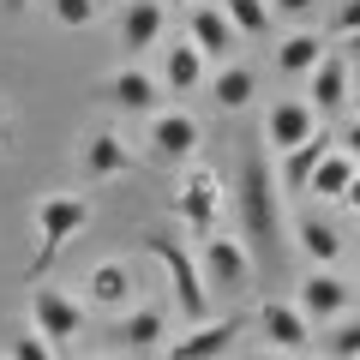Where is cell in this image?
I'll list each match as a JSON object with an SVG mask.
<instances>
[{"mask_svg":"<svg viewBox=\"0 0 360 360\" xmlns=\"http://www.w3.org/2000/svg\"><path fill=\"white\" fill-rule=\"evenodd\" d=\"M144 252L162 264L168 288H174V319L180 324H205L210 319V295H205V276H198L193 240H180V234H168V229H144Z\"/></svg>","mask_w":360,"mask_h":360,"instance_id":"6da1fadb","label":"cell"},{"mask_svg":"<svg viewBox=\"0 0 360 360\" xmlns=\"http://www.w3.org/2000/svg\"><path fill=\"white\" fill-rule=\"evenodd\" d=\"M90 222V193H42L30 205V229H37V252H30V276H49V264L66 252V246L84 234Z\"/></svg>","mask_w":360,"mask_h":360,"instance_id":"7a4b0ae2","label":"cell"},{"mask_svg":"<svg viewBox=\"0 0 360 360\" xmlns=\"http://www.w3.org/2000/svg\"><path fill=\"white\" fill-rule=\"evenodd\" d=\"M240 240H283L288 234V222H283V193H276V174H270V162H264V150H246V162H240Z\"/></svg>","mask_w":360,"mask_h":360,"instance_id":"3957f363","label":"cell"},{"mask_svg":"<svg viewBox=\"0 0 360 360\" xmlns=\"http://www.w3.org/2000/svg\"><path fill=\"white\" fill-rule=\"evenodd\" d=\"M222 217V180L210 162H186L180 168V186H174V222L186 229V240H210Z\"/></svg>","mask_w":360,"mask_h":360,"instance_id":"277c9868","label":"cell"},{"mask_svg":"<svg viewBox=\"0 0 360 360\" xmlns=\"http://www.w3.org/2000/svg\"><path fill=\"white\" fill-rule=\"evenodd\" d=\"M193 258H198V276H205V295H246L252 288V246L240 240V234H210V240H198L193 246Z\"/></svg>","mask_w":360,"mask_h":360,"instance_id":"5b68a950","label":"cell"},{"mask_svg":"<svg viewBox=\"0 0 360 360\" xmlns=\"http://www.w3.org/2000/svg\"><path fill=\"white\" fill-rule=\"evenodd\" d=\"M30 330H37L42 342H49L54 354L66 360V348L84 336V300H72L66 288L37 283V288H30Z\"/></svg>","mask_w":360,"mask_h":360,"instance_id":"8992f818","label":"cell"},{"mask_svg":"<svg viewBox=\"0 0 360 360\" xmlns=\"http://www.w3.org/2000/svg\"><path fill=\"white\" fill-rule=\"evenodd\" d=\"M295 307L307 324H336L354 312V283H348L342 270H307L295 288Z\"/></svg>","mask_w":360,"mask_h":360,"instance_id":"52a82bcc","label":"cell"},{"mask_svg":"<svg viewBox=\"0 0 360 360\" xmlns=\"http://www.w3.org/2000/svg\"><path fill=\"white\" fill-rule=\"evenodd\" d=\"M252 330L264 336L270 354H295V360H307V348H312V324L300 319L295 300H264V307L252 312Z\"/></svg>","mask_w":360,"mask_h":360,"instance_id":"ba28073f","label":"cell"},{"mask_svg":"<svg viewBox=\"0 0 360 360\" xmlns=\"http://www.w3.org/2000/svg\"><path fill=\"white\" fill-rule=\"evenodd\" d=\"M324 120L307 108V96H276L264 108V156H288L295 144H307Z\"/></svg>","mask_w":360,"mask_h":360,"instance_id":"9c48e42d","label":"cell"},{"mask_svg":"<svg viewBox=\"0 0 360 360\" xmlns=\"http://www.w3.org/2000/svg\"><path fill=\"white\" fill-rule=\"evenodd\" d=\"M162 30H168V6L162 0H120L115 13V42L139 60V54L162 49Z\"/></svg>","mask_w":360,"mask_h":360,"instance_id":"30bf717a","label":"cell"},{"mask_svg":"<svg viewBox=\"0 0 360 360\" xmlns=\"http://www.w3.org/2000/svg\"><path fill=\"white\" fill-rule=\"evenodd\" d=\"M144 144H150L156 162H180V168H186V162H193V150H198V120L186 115V108H156Z\"/></svg>","mask_w":360,"mask_h":360,"instance_id":"8fae6325","label":"cell"},{"mask_svg":"<svg viewBox=\"0 0 360 360\" xmlns=\"http://www.w3.org/2000/svg\"><path fill=\"white\" fill-rule=\"evenodd\" d=\"M186 42L205 54V66H210V60H229V54L240 49L229 13H222V0H198V6H186Z\"/></svg>","mask_w":360,"mask_h":360,"instance_id":"7c38bea8","label":"cell"},{"mask_svg":"<svg viewBox=\"0 0 360 360\" xmlns=\"http://www.w3.org/2000/svg\"><path fill=\"white\" fill-rule=\"evenodd\" d=\"M330 150H336V132H330V127H319L307 144H295L288 156H276V162H270V174H276V193H283V198H307L312 168H319Z\"/></svg>","mask_w":360,"mask_h":360,"instance_id":"4fadbf2b","label":"cell"},{"mask_svg":"<svg viewBox=\"0 0 360 360\" xmlns=\"http://www.w3.org/2000/svg\"><path fill=\"white\" fill-rule=\"evenodd\" d=\"M132 162H139V156H132V144L120 139V127H90L84 144H78V168H84V180H120Z\"/></svg>","mask_w":360,"mask_h":360,"instance_id":"5bb4252c","label":"cell"},{"mask_svg":"<svg viewBox=\"0 0 360 360\" xmlns=\"http://www.w3.org/2000/svg\"><path fill=\"white\" fill-rule=\"evenodd\" d=\"M240 336V319H205V324H186V330L168 336L162 354L168 360H222Z\"/></svg>","mask_w":360,"mask_h":360,"instance_id":"9a60e30c","label":"cell"},{"mask_svg":"<svg viewBox=\"0 0 360 360\" xmlns=\"http://www.w3.org/2000/svg\"><path fill=\"white\" fill-rule=\"evenodd\" d=\"M103 96L120 115H156V108H162V84H156V72H144L139 60L115 66V72L103 78Z\"/></svg>","mask_w":360,"mask_h":360,"instance_id":"2e32d148","label":"cell"},{"mask_svg":"<svg viewBox=\"0 0 360 360\" xmlns=\"http://www.w3.org/2000/svg\"><path fill=\"white\" fill-rule=\"evenodd\" d=\"M115 336H120V354H150V348H168L174 319H168V307H127L115 319Z\"/></svg>","mask_w":360,"mask_h":360,"instance_id":"e0dca14e","label":"cell"},{"mask_svg":"<svg viewBox=\"0 0 360 360\" xmlns=\"http://www.w3.org/2000/svg\"><path fill=\"white\" fill-rule=\"evenodd\" d=\"M348 78H354V66H348L336 49L307 72V108H312L319 120H324V115H342V108H348Z\"/></svg>","mask_w":360,"mask_h":360,"instance_id":"ac0fdd59","label":"cell"},{"mask_svg":"<svg viewBox=\"0 0 360 360\" xmlns=\"http://www.w3.org/2000/svg\"><path fill=\"white\" fill-rule=\"evenodd\" d=\"M205 78H210V66H205V54H198L186 37H174V42L162 49V66H156V84H162V96H193Z\"/></svg>","mask_w":360,"mask_h":360,"instance_id":"d6986e66","label":"cell"},{"mask_svg":"<svg viewBox=\"0 0 360 360\" xmlns=\"http://www.w3.org/2000/svg\"><path fill=\"white\" fill-rule=\"evenodd\" d=\"M84 307L115 312V319L132 307V270H127V258H103V264H90V276H84Z\"/></svg>","mask_w":360,"mask_h":360,"instance_id":"ffe728a7","label":"cell"},{"mask_svg":"<svg viewBox=\"0 0 360 360\" xmlns=\"http://www.w3.org/2000/svg\"><path fill=\"white\" fill-rule=\"evenodd\" d=\"M288 240L300 246L307 270H336V258H342V229H336L330 217H295Z\"/></svg>","mask_w":360,"mask_h":360,"instance_id":"44dd1931","label":"cell"},{"mask_svg":"<svg viewBox=\"0 0 360 360\" xmlns=\"http://www.w3.org/2000/svg\"><path fill=\"white\" fill-rule=\"evenodd\" d=\"M210 96H217L222 115H240V108L258 96V72H252V66H240V60L217 66V72H210Z\"/></svg>","mask_w":360,"mask_h":360,"instance_id":"7402d4cb","label":"cell"},{"mask_svg":"<svg viewBox=\"0 0 360 360\" xmlns=\"http://www.w3.org/2000/svg\"><path fill=\"white\" fill-rule=\"evenodd\" d=\"M324 54H330V49H324V37H319L312 25H307V30H288V37L276 42V72H288V78H307L312 66L324 60Z\"/></svg>","mask_w":360,"mask_h":360,"instance_id":"603a6c76","label":"cell"},{"mask_svg":"<svg viewBox=\"0 0 360 360\" xmlns=\"http://www.w3.org/2000/svg\"><path fill=\"white\" fill-rule=\"evenodd\" d=\"M354 174H360V162H354V156L330 150L319 168H312V180H307V198H324V205H342V193L354 186Z\"/></svg>","mask_w":360,"mask_h":360,"instance_id":"cb8c5ba5","label":"cell"},{"mask_svg":"<svg viewBox=\"0 0 360 360\" xmlns=\"http://www.w3.org/2000/svg\"><path fill=\"white\" fill-rule=\"evenodd\" d=\"M222 13H229V25H234V37H264L276 18H270V0H222Z\"/></svg>","mask_w":360,"mask_h":360,"instance_id":"d4e9b609","label":"cell"},{"mask_svg":"<svg viewBox=\"0 0 360 360\" xmlns=\"http://www.w3.org/2000/svg\"><path fill=\"white\" fill-rule=\"evenodd\" d=\"M324 360H360V319H336L319 342Z\"/></svg>","mask_w":360,"mask_h":360,"instance_id":"484cf974","label":"cell"},{"mask_svg":"<svg viewBox=\"0 0 360 360\" xmlns=\"http://www.w3.org/2000/svg\"><path fill=\"white\" fill-rule=\"evenodd\" d=\"M49 18L60 30H90L103 18V0H49Z\"/></svg>","mask_w":360,"mask_h":360,"instance_id":"4316f807","label":"cell"},{"mask_svg":"<svg viewBox=\"0 0 360 360\" xmlns=\"http://www.w3.org/2000/svg\"><path fill=\"white\" fill-rule=\"evenodd\" d=\"M0 360H60V354H54L37 330H25V336H13V342H6V354H0Z\"/></svg>","mask_w":360,"mask_h":360,"instance_id":"83f0119b","label":"cell"},{"mask_svg":"<svg viewBox=\"0 0 360 360\" xmlns=\"http://www.w3.org/2000/svg\"><path fill=\"white\" fill-rule=\"evenodd\" d=\"M312 13H319V0H270V18H288L295 30H307Z\"/></svg>","mask_w":360,"mask_h":360,"instance_id":"f1b7e54d","label":"cell"},{"mask_svg":"<svg viewBox=\"0 0 360 360\" xmlns=\"http://www.w3.org/2000/svg\"><path fill=\"white\" fill-rule=\"evenodd\" d=\"M330 30H336V42H342V37H354V30H360V0H336Z\"/></svg>","mask_w":360,"mask_h":360,"instance_id":"f546056e","label":"cell"},{"mask_svg":"<svg viewBox=\"0 0 360 360\" xmlns=\"http://www.w3.org/2000/svg\"><path fill=\"white\" fill-rule=\"evenodd\" d=\"M336 150H342V156H354V162H360V120H348V127L336 132Z\"/></svg>","mask_w":360,"mask_h":360,"instance_id":"4dcf8cb0","label":"cell"},{"mask_svg":"<svg viewBox=\"0 0 360 360\" xmlns=\"http://www.w3.org/2000/svg\"><path fill=\"white\" fill-rule=\"evenodd\" d=\"M336 54H342L348 66H360V30H354V37H342V42H336Z\"/></svg>","mask_w":360,"mask_h":360,"instance_id":"1f68e13d","label":"cell"},{"mask_svg":"<svg viewBox=\"0 0 360 360\" xmlns=\"http://www.w3.org/2000/svg\"><path fill=\"white\" fill-rule=\"evenodd\" d=\"M348 115L360 120V66H354V78H348Z\"/></svg>","mask_w":360,"mask_h":360,"instance_id":"d6a6232c","label":"cell"},{"mask_svg":"<svg viewBox=\"0 0 360 360\" xmlns=\"http://www.w3.org/2000/svg\"><path fill=\"white\" fill-rule=\"evenodd\" d=\"M342 205H348V210H354V217H360V174H354V186H348V193H342Z\"/></svg>","mask_w":360,"mask_h":360,"instance_id":"836d02e7","label":"cell"},{"mask_svg":"<svg viewBox=\"0 0 360 360\" xmlns=\"http://www.w3.org/2000/svg\"><path fill=\"white\" fill-rule=\"evenodd\" d=\"M30 0H0V13H25Z\"/></svg>","mask_w":360,"mask_h":360,"instance_id":"e575fe53","label":"cell"},{"mask_svg":"<svg viewBox=\"0 0 360 360\" xmlns=\"http://www.w3.org/2000/svg\"><path fill=\"white\" fill-rule=\"evenodd\" d=\"M252 360H295V354H270V348H258V354Z\"/></svg>","mask_w":360,"mask_h":360,"instance_id":"d590c367","label":"cell"},{"mask_svg":"<svg viewBox=\"0 0 360 360\" xmlns=\"http://www.w3.org/2000/svg\"><path fill=\"white\" fill-rule=\"evenodd\" d=\"M162 6H198V0H162Z\"/></svg>","mask_w":360,"mask_h":360,"instance_id":"8d00e7d4","label":"cell"},{"mask_svg":"<svg viewBox=\"0 0 360 360\" xmlns=\"http://www.w3.org/2000/svg\"><path fill=\"white\" fill-rule=\"evenodd\" d=\"M90 360H127V354H90Z\"/></svg>","mask_w":360,"mask_h":360,"instance_id":"74e56055","label":"cell"},{"mask_svg":"<svg viewBox=\"0 0 360 360\" xmlns=\"http://www.w3.org/2000/svg\"><path fill=\"white\" fill-rule=\"evenodd\" d=\"M0 144H6V115H0Z\"/></svg>","mask_w":360,"mask_h":360,"instance_id":"f35d334b","label":"cell"},{"mask_svg":"<svg viewBox=\"0 0 360 360\" xmlns=\"http://www.w3.org/2000/svg\"><path fill=\"white\" fill-rule=\"evenodd\" d=\"M319 360H324V354H319Z\"/></svg>","mask_w":360,"mask_h":360,"instance_id":"ab89813d","label":"cell"}]
</instances>
